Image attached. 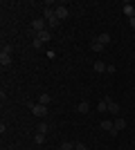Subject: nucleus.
Wrapping results in <instances>:
<instances>
[{
  "label": "nucleus",
  "mask_w": 135,
  "mask_h": 150,
  "mask_svg": "<svg viewBox=\"0 0 135 150\" xmlns=\"http://www.w3.org/2000/svg\"><path fill=\"white\" fill-rule=\"evenodd\" d=\"M43 29H47V20H45V18L32 20V27H29V31H32V34H41Z\"/></svg>",
  "instance_id": "1"
},
{
  "label": "nucleus",
  "mask_w": 135,
  "mask_h": 150,
  "mask_svg": "<svg viewBox=\"0 0 135 150\" xmlns=\"http://www.w3.org/2000/svg\"><path fill=\"white\" fill-rule=\"evenodd\" d=\"M90 47H92V52H101V50H104V45L99 43L97 38H95V40H92V45H90Z\"/></svg>",
  "instance_id": "16"
},
{
  "label": "nucleus",
  "mask_w": 135,
  "mask_h": 150,
  "mask_svg": "<svg viewBox=\"0 0 135 150\" xmlns=\"http://www.w3.org/2000/svg\"><path fill=\"white\" fill-rule=\"evenodd\" d=\"M56 27H59V18H56V16H52V18L47 20V29H56Z\"/></svg>",
  "instance_id": "13"
},
{
  "label": "nucleus",
  "mask_w": 135,
  "mask_h": 150,
  "mask_svg": "<svg viewBox=\"0 0 135 150\" xmlns=\"http://www.w3.org/2000/svg\"><path fill=\"white\" fill-rule=\"evenodd\" d=\"M97 112H108V96H104L99 101V105H97Z\"/></svg>",
  "instance_id": "7"
},
{
  "label": "nucleus",
  "mask_w": 135,
  "mask_h": 150,
  "mask_svg": "<svg viewBox=\"0 0 135 150\" xmlns=\"http://www.w3.org/2000/svg\"><path fill=\"white\" fill-rule=\"evenodd\" d=\"M124 128H126V121H124L122 117H119V119H115V130L119 132V130H124Z\"/></svg>",
  "instance_id": "15"
},
{
  "label": "nucleus",
  "mask_w": 135,
  "mask_h": 150,
  "mask_svg": "<svg viewBox=\"0 0 135 150\" xmlns=\"http://www.w3.org/2000/svg\"><path fill=\"white\" fill-rule=\"evenodd\" d=\"M108 112H110V114H119V105H117L110 96H108Z\"/></svg>",
  "instance_id": "8"
},
{
  "label": "nucleus",
  "mask_w": 135,
  "mask_h": 150,
  "mask_svg": "<svg viewBox=\"0 0 135 150\" xmlns=\"http://www.w3.org/2000/svg\"><path fill=\"white\" fill-rule=\"evenodd\" d=\"M77 112L79 114H88L90 112V103H88V101H81V103L77 105Z\"/></svg>",
  "instance_id": "5"
},
{
  "label": "nucleus",
  "mask_w": 135,
  "mask_h": 150,
  "mask_svg": "<svg viewBox=\"0 0 135 150\" xmlns=\"http://www.w3.org/2000/svg\"><path fill=\"white\" fill-rule=\"evenodd\" d=\"M39 103H43V105H50V103H52V96H50V94H41V96H39Z\"/></svg>",
  "instance_id": "12"
},
{
  "label": "nucleus",
  "mask_w": 135,
  "mask_h": 150,
  "mask_svg": "<svg viewBox=\"0 0 135 150\" xmlns=\"http://www.w3.org/2000/svg\"><path fill=\"white\" fill-rule=\"evenodd\" d=\"M29 110H32V114H36V117H47V105H43V103H29Z\"/></svg>",
  "instance_id": "2"
},
{
  "label": "nucleus",
  "mask_w": 135,
  "mask_h": 150,
  "mask_svg": "<svg viewBox=\"0 0 135 150\" xmlns=\"http://www.w3.org/2000/svg\"><path fill=\"white\" fill-rule=\"evenodd\" d=\"M34 141H36V144H43V141H45V134H43V132H36Z\"/></svg>",
  "instance_id": "20"
},
{
  "label": "nucleus",
  "mask_w": 135,
  "mask_h": 150,
  "mask_svg": "<svg viewBox=\"0 0 135 150\" xmlns=\"http://www.w3.org/2000/svg\"><path fill=\"white\" fill-rule=\"evenodd\" d=\"M124 13H126L129 18H135V7L131 5V2H126V5H124Z\"/></svg>",
  "instance_id": "10"
},
{
  "label": "nucleus",
  "mask_w": 135,
  "mask_h": 150,
  "mask_svg": "<svg viewBox=\"0 0 135 150\" xmlns=\"http://www.w3.org/2000/svg\"><path fill=\"white\" fill-rule=\"evenodd\" d=\"M99 125H101V130H108L110 134H113V137L117 134V130H115V121H108V119H104Z\"/></svg>",
  "instance_id": "4"
},
{
  "label": "nucleus",
  "mask_w": 135,
  "mask_h": 150,
  "mask_svg": "<svg viewBox=\"0 0 135 150\" xmlns=\"http://www.w3.org/2000/svg\"><path fill=\"white\" fill-rule=\"evenodd\" d=\"M0 52H2V54H14V47H11V45H2V50H0Z\"/></svg>",
  "instance_id": "19"
},
{
  "label": "nucleus",
  "mask_w": 135,
  "mask_h": 150,
  "mask_svg": "<svg viewBox=\"0 0 135 150\" xmlns=\"http://www.w3.org/2000/svg\"><path fill=\"white\" fill-rule=\"evenodd\" d=\"M36 132H43V134H45V132H47V123H43V121H41V123H39V130H36Z\"/></svg>",
  "instance_id": "21"
},
{
  "label": "nucleus",
  "mask_w": 135,
  "mask_h": 150,
  "mask_svg": "<svg viewBox=\"0 0 135 150\" xmlns=\"http://www.w3.org/2000/svg\"><path fill=\"white\" fill-rule=\"evenodd\" d=\"M0 65H2V67L11 65V54H2V52H0Z\"/></svg>",
  "instance_id": "9"
},
{
  "label": "nucleus",
  "mask_w": 135,
  "mask_h": 150,
  "mask_svg": "<svg viewBox=\"0 0 135 150\" xmlns=\"http://www.w3.org/2000/svg\"><path fill=\"white\" fill-rule=\"evenodd\" d=\"M43 16H45V20H50L52 16H54V9H52V7H47V9L43 11Z\"/></svg>",
  "instance_id": "18"
},
{
  "label": "nucleus",
  "mask_w": 135,
  "mask_h": 150,
  "mask_svg": "<svg viewBox=\"0 0 135 150\" xmlns=\"http://www.w3.org/2000/svg\"><path fill=\"white\" fill-rule=\"evenodd\" d=\"M97 40H99V43L106 47V45L110 43V34H106V31H104V34H99V36H97Z\"/></svg>",
  "instance_id": "11"
},
{
  "label": "nucleus",
  "mask_w": 135,
  "mask_h": 150,
  "mask_svg": "<svg viewBox=\"0 0 135 150\" xmlns=\"http://www.w3.org/2000/svg\"><path fill=\"white\" fill-rule=\"evenodd\" d=\"M36 38H39L41 43H47V40L52 38V34H50V29H43L41 34H36Z\"/></svg>",
  "instance_id": "6"
},
{
  "label": "nucleus",
  "mask_w": 135,
  "mask_h": 150,
  "mask_svg": "<svg viewBox=\"0 0 135 150\" xmlns=\"http://www.w3.org/2000/svg\"><path fill=\"white\" fill-rule=\"evenodd\" d=\"M131 27H133V29H135V18H131Z\"/></svg>",
  "instance_id": "24"
},
{
  "label": "nucleus",
  "mask_w": 135,
  "mask_h": 150,
  "mask_svg": "<svg viewBox=\"0 0 135 150\" xmlns=\"http://www.w3.org/2000/svg\"><path fill=\"white\" fill-rule=\"evenodd\" d=\"M74 146L77 144H72V141H63V144H61V150H72Z\"/></svg>",
  "instance_id": "17"
},
{
  "label": "nucleus",
  "mask_w": 135,
  "mask_h": 150,
  "mask_svg": "<svg viewBox=\"0 0 135 150\" xmlns=\"http://www.w3.org/2000/svg\"><path fill=\"white\" fill-rule=\"evenodd\" d=\"M54 16H56L59 20H63V18H68V16H70V9H68V7H63V5H59L56 9H54Z\"/></svg>",
  "instance_id": "3"
},
{
  "label": "nucleus",
  "mask_w": 135,
  "mask_h": 150,
  "mask_svg": "<svg viewBox=\"0 0 135 150\" xmlns=\"http://www.w3.org/2000/svg\"><path fill=\"white\" fill-rule=\"evenodd\" d=\"M59 150H61V148H59Z\"/></svg>",
  "instance_id": "25"
},
{
  "label": "nucleus",
  "mask_w": 135,
  "mask_h": 150,
  "mask_svg": "<svg viewBox=\"0 0 135 150\" xmlns=\"http://www.w3.org/2000/svg\"><path fill=\"white\" fill-rule=\"evenodd\" d=\"M74 148H77V150H88V148H86V144H77Z\"/></svg>",
  "instance_id": "23"
},
{
  "label": "nucleus",
  "mask_w": 135,
  "mask_h": 150,
  "mask_svg": "<svg viewBox=\"0 0 135 150\" xmlns=\"http://www.w3.org/2000/svg\"><path fill=\"white\" fill-rule=\"evenodd\" d=\"M41 45H43V43H41L39 38H34V40H32V47H34V50H41Z\"/></svg>",
  "instance_id": "22"
},
{
  "label": "nucleus",
  "mask_w": 135,
  "mask_h": 150,
  "mask_svg": "<svg viewBox=\"0 0 135 150\" xmlns=\"http://www.w3.org/2000/svg\"><path fill=\"white\" fill-rule=\"evenodd\" d=\"M106 67H108V65L104 61H95V72H106Z\"/></svg>",
  "instance_id": "14"
}]
</instances>
